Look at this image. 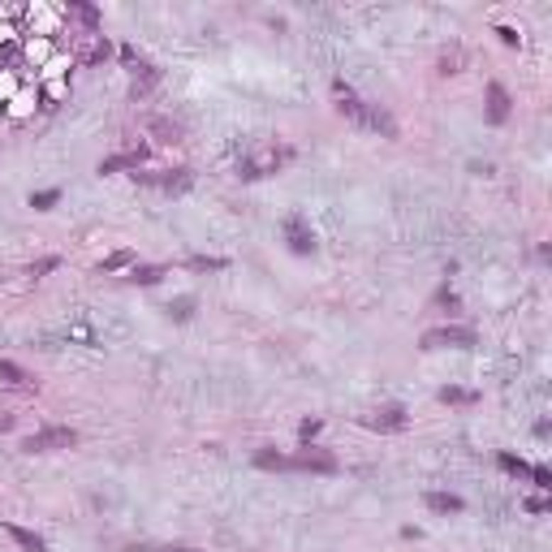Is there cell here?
<instances>
[{
	"mask_svg": "<svg viewBox=\"0 0 552 552\" xmlns=\"http://www.w3.org/2000/svg\"><path fill=\"white\" fill-rule=\"evenodd\" d=\"M255 466H259V470H289V458L263 449V453H255Z\"/></svg>",
	"mask_w": 552,
	"mask_h": 552,
	"instance_id": "17",
	"label": "cell"
},
{
	"mask_svg": "<svg viewBox=\"0 0 552 552\" xmlns=\"http://www.w3.org/2000/svg\"><path fill=\"white\" fill-rule=\"evenodd\" d=\"M289 470H311V475H337L341 466H337V458L333 453H324V449H302L298 458H289Z\"/></svg>",
	"mask_w": 552,
	"mask_h": 552,
	"instance_id": "6",
	"label": "cell"
},
{
	"mask_svg": "<svg viewBox=\"0 0 552 552\" xmlns=\"http://www.w3.org/2000/svg\"><path fill=\"white\" fill-rule=\"evenodd\" d=\"M65 18H78V22H82V31H99V13H95L91 5H78V0H70Z\"/></svg>",
	"mask_w": 552,
	"mask_h": 552,
	"instance_id": "14",
	"label": "cell"
},
{
	"mask_svg": "<svg viewBox=\"0 0 552 552\" xmlns=\"http://www.w3.org/2000/svg\"><path fill=\"white\" fill-rule=\"evenodd\" d=\"M147 552H194V548H147Z\"/></svg>",
	"mask_w": 552,
	"mask_h": 552,
	"instance_id": "33",
	"label": "cell"
},
{
	"mask_svg": "<svg viewBox=\"0 0 552 552\" xmlns=\"http://www.w3.org/2000/svg\"><path fill=\"white\" fill-rule=\"evenodd\" d=\"M496 35H501L505 43H518V31H514V26H496Z\"/></svg>",
	"mask_w": 552,
	"mask_h": 552,
	"instance_id": "31",
	"label": "cell"
},
{
	"mask_svg": "<svg viewBox=\"0 0 552 552\" xmlns=\"http://www.w3.org/2000/svg\"><path fill=\"white\" fill-rule=\"evenodd\" d=\"M155 82H160V74H155L151 65H143V70L134 74V87H130V95H134V99H143V95H147V91H151Z\"/></svg>",
	"mask_w": 552,
	"mask_h": 552,
	"instance_id": "15",
	"label": "cell"
},
{
	"mask_svg": "<svg viewBox=\"0 0 552 552\" xmlns=\"http://www.w3.org/2000/svg\"><path fill=\"white\" fill-rule=\"evenodd\" d=\"M13 427V414H5V410H0V431H9Z\"/></svg>",
	"mask_w": 552,
	"mask_h": 552,
	"instance_id": "32",
	"label": "cell"
},
{
	"mask_svg": "<svg viewBox=\"0 0 552 552\" xmlns=\"http://www.w3.org/2000/svg\"><path fill=\"white\" fill-rule=\"evenodd\" d=\"M475 333L470 328H431L423 333V350H470Z\"/></svg>",
	"mask_w": 552,
	"mask_h": 552,
	"instance_id": "4",
	"label": "cell"
},
{
	"mask_svg": "<svg viewBox=\"0 0 552 552\" xmlns=\"http://www.w3.org/2000/svg\"><path fill=\"white\" fill-rule=\"evenodd\" d=\"M289 160H294V151L281 147V143H255V147L238 160V177L255 182V177H267V173H281Z\"/></svg>",
	"mask_w": 552,
	"mask_h": 552,
	"instance_id": "2",
	"label": "cell"
},
{
	"mask_svg": "<svg viewBox=\"0 0 552 552\" xmlns=\"http://www.w3.org/2000/svg\"><path fill=\"white\" fill-rule=\"evenodd\" d=\"M138 186H155V190H190L194 173L190 169H160V173H134Z\"/></svg>",
	"mask_w": 552,
	"mask_h": 552,
	"instance_id": "5",
	"label": "cell"
},
{
	"mask_svg": "<svg viewBox=\"0 0 552 552\" xmlns=\"http://www.w3.org/2000/svg\"><path fill=\"white\" fill-rule=\"evenodd\" d=\"M138 164H143V147H138V151H121V155L99 160V173H121V169H134V173H138Z\"/></svg>",
	"mask_w": 552,
	"mask_h": 552,
	"instance_id": "11",
	"label": "cell"
},
{
	"mask_svg": "<svg viewBox=\"0 0 552 552\" xmlns=\"http://www.w3.org/2000/svg\"><path fill=\"white\" fill-rule=\"evenodd\" d=\"M505 117H509V91H505L501 82H492V87H487V121L501 126Z\"/></svg>",
	"mask_w": 552,
	"mask_h": 552,
	"instance_id": "9",
	"label": "cell"
},
{
	"mask_svg": "<svg viewBox=\"0 0 552 552\" xmlns=\"http://www.w3.org/2000/svg\"><path fill=\"white\" fill-rule=\"evenodd\" d=\"M423 505H427L431 514H462V509H466V501H462V496H453V492H427Z\"/></svg>",
	"mask_w": 552,
	"mask_h": 552,
	"instance_id": "10",
	"label": "cell"
},
{
	"mask_svg": "<svg viewBox=\"0 0 552 552\" xmlns=\"http://www.w3.org/2000/svg\"><path fill=\"white\" fill-rule=\"evenodd\" d=\"M410 419H406V410L402 406H384V410H375V414H367V427H375V431H402Z\"/></svg>",
	"mask_w": 552,
	"mask_h": 552,
	"instance_id": "8",
	"label": "cell"
},
{
	"mask_svg": "<svg viewBox=\"0 0 552 552\" xmlns=\"http://www.w3.org/2000/svg\"><path fill=\"white\" fill-rule=\"evenodd\" d=\"M319 427H324V423H319V419H307V423H302V427H298V436H302V445H311V440H315V436H319Z\"/></svg>",
	"mask_w": 552,
	"mask_h": 552,
	"instance_id": "25",
	"label": "cell"
},
{
	"mask_svg": "<svg viewBox=\"0 0 552 552\" xmlns=\"http://www.w3.org/2000/svg\"><path fill=\"white\" fill-rule=\"evenodd\" d=\"M121 61H126V65H130V70H134V74H138V70H143V65H147V61H143V57H138V52H134V48H130V43H126V48H121Z\"/></svg>",
	"mask_w": 552,
	"mask_h": 552,
	"instance_id": "26",
	"label": "cell"
},
{
	"mask_svg": "<svg viewBox=\"0 0 552 552\" xmlns=\"http://www.w3.org/2000/svg\"><path fill=\"white\" fill-rule=\"evenodd\" d=\"M501 470H509V475H526V479H531V466H526L522 458H514V453H501Z\"/></svg>",
	"mask_w": 552,
	"mask_h": 552,
	"instance_id": "21",
	"label": "cell"
},
{
	"mask_svg": "<svg viewBox=\"0 0 552 552\" xmlns=\"http://www.w3.org/2000/svg\"><path fill=\"white\" fill-rule=\"evenodd\" d=\"M190 311H194V298H177V302H169V315H173V319H190Z\"/></svg>",
	"mask_w": 552,
	"mask_h": 552,
	"instance_id": "23",
	"label": "cell"
},
{
	"mask_svg": "<svg viewBox=\"0 0 552 552\" xmlns=\"http://www.w3.org/2000/svg\"><path fill=\"white\" fill-rule=\"evenodd\" d=\"M0 384H18V389H22V384H31V375L18 367V363H9V358H0Z\"/></svg>",
	"mask_w": 552,
	"mask_h": 552,
	"instance_id": "16",
	"label": "cell"
},
{
	"mask_svg": "<svg viewBox=\"0 0 552 552\" xmlns=\"http://www.w3.org/2000/svg\"><path fill=\"white\" fill-rule=\"evenodd\" d=\"M57 199H61V190H39V194H31V207L48 211V207H57Z\"/></svg>",
	"mask_w": 552,
	"mask_h": 552,
	"instance_id": "22",
	"label": "cell"
},
{
	"mask_svg": "<svg viewBox=\"0 0 552 552\" xmlns=\"http://www.w3.org/2000/svg\"><path fill=\"white\" fill-rule=\"evenodd\" d=\"M531 483H539V487H552V475H548L543 466H531Z\"/></svg>",
	"mask_w": 552,
	"mask_h": 552,
	"instance_id": "29",
	"label": "cell"
},
{
	"mask_svg": "<svg viewBox=\"0 0 552 552\" xmlns=\"http://www.w3.org/2000/svg\"><path fill=\"white\" fill-rule=\"evenodd\" d=\"M160 276H164V267H134V272H130V281H134V285H155Z\"/></svg>",
	"mask_w": 552,
	"mask_h": 552,
	"instance_id": "20",
	"label": "cell"
},
{
	"mask_svg": "<svg viewBox=\"0 0 552 552\" xmlns=\"http://www.w3.org/2000/svg\"><path fill=\"white\" fill-rule=\"evenodd\" d=\"M147 130H151L160 143H182V126H177V121H169V117H155V121H147Z\"/></svg>",
	"mask_w": 552,
	"mask_h": 552,
	"instance_id": "13",
	"label": "cell"
},
{
	"mask_svg": "<svg viewBox=\"0 0 552 552\" xmlns=\"http://www.w3.org/2000/svg\"><path fill=\"white\" fill-rule=\"evenodd\" d=\"M130 259H134V255H130V250H117V255H108V259H104V263H99V272H113V267H126V263H130Z\"/></svg>",
	"mask_w": 552,
	"mask_h": 552,
	"instance_id": "24",
	"label": "cell"
},
{
	"mask_svg": "<svg viewBox=\"0 0 552 552\" xmlns=\"http://www.w3.org/2000/svg\"><path fill=\"white\" fill-rule=\"evenodd\" d=\"M52 267H61V259H39V263H31V276H43Z\"/></svg>",
	"mask_w": 552,
	"mask_h": 552,
	"instance_id": "28",
	"label": "cell"
},
{
	"mask_svg": "<svg viewBox=\"0 0 552 552\" xmlns=\"http://www.w3.org/2000/svg\"><path fill=\"white\" fill-rule=\"evenodd\" d=\"M5 531H9V539H13V543H18L22 552H48V543H43V539H39L35 531H26V526H18V522H9Z\"/></svg>",
	"mask_w": 552,
	"mask_h": 552,
	"instance_id": "12",
	"label": "cell"
},
{
	"mask_svg": "<svg viewBox=\"0 0 552 552\" xmlns=\"http://www.w3.org/2000/svg\"><path fill=\"white\" fill-rule=\"evenodd\" d=\"M194 272H220V267H229V259H216V255H194L190 259Z\"/></svg>",
	"mask_w": 552,
	"mask_h": 552,
	"instance_id": "19",
	"label": "cell"
},
{
	"mask_svg": "<svg viewBox=\"0 0 552 552\" xmlns=\"http://www.w3.org/2000/svg\"><path fill=\"white\" fill-rule=\"evenodd\" d=\"M440 402H449V406H475L479 393H470V389H440Z\"/></svg>",
	"mask_w": 552,
	"mask_h": 552,
	"instance_id": "18",
	"label": "cell"
},
{
	"mask_svg": "<svg viewBox=\"0 0 552 552\" xmlns=\"http://www.w3.org/2000/svg\"><path fill=\"white\" fill-rule=\"evenodd\" d=\"M285 238H289V250H294V255H311V250H315V233L307 229L302 216H289V220H285Z\"/></svg>",
	"mask_w": 552,
	"mask_h": 552,
	"instance_id": "7",
	"label": "cell"
},
{
	"mask_svg": "<svg viewBox=\"0 0 552 552\" xmlns=\"http://www.w3.org/2000/svg\"><path fill=\"white\" fill-rule=\"evenodd\" d=\"M333 95H337V108H341V117H350L354 126H363V130H375V134H384V138H397V126H393V117L384 113L380 104H367L346 78H337L333 82Z\"/></svg>",
	"mask_w": 552,
	"mask_h": 552,
	"instance_id": "1",
	"label": "cell"
},
{
	"mask_svg": "<svg viewBox=\"0 0 552 552\" xmlns=\"http://www.w3.org/2000/svg\"><path fill=\"white\" fill-rule=\"evenodd\" d=\"M78 445V431L74 427H43L35 436L22 440V449L26 453H52V449H74Z\"/></svg>",
	"mask_w": 552,
	"mask_h": 552,
	"instance_id": "3",
	"label": "cell"
},
{
	"mask_svg": "<svg viewBox=\"0 0 552 552\" xmlns=\"http://www.w3.org/2000/svg\"><path fill=\"white\" fill-rule=\"evenodd\" d=\"M458 65H462V52H445V57H440V70L445 74H458Z\"/></svg>",
	"mask_w": 552,
	"mask_h": 552,
	"instance_id": "27",
	"label": "cell"
},
{
	"mask_svg": "<svg viewBox=\"0 0 552 552\" xmlns=\"http://www.w3.org/2000/svg\"><path fill=\"white\" fill-rule=\"evenodd\" d=\"M526 514H548V501H543V496H531V501H526Z\"/></svg>",
	"mask_w": 552,
	"mask_h": 552,
	"instance_id": "30",
	"label": "cell"
}]
</instances>
